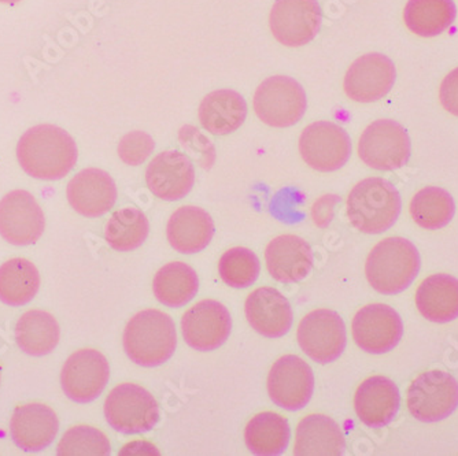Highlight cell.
I'll return each mask as SVG.
<instances>
[{"label":"cell","instance_id":"obj_12","mask_svg":"<svg viewBox=\"0 0 458 456\" xmlns=\"http://www.w3.org/2000/svg\"><path fill=\"white\" fill-rule=\"evenodd\" d=\"M315 393V375L297 355H284L270 367L267 395L280 409L298 411L308 406Z\"/></svg>","mask_w":458,"mask_h":456},{"label":"cell","instance_id":"obj_2","mask_svg":"<svg viewBox=\"0 0 458 456\" xmlns=\"http://www.w3.org/2000/svg\"><path fill=\"white\" fill-rule=\"evenodd\" d=\"M123 351L141 367H158L174 357L177 347L176 325L164 311L135 314L123 331Z\"/></svg>","mask_w":458,"mask_h":456},{"label":"cell","instance_id":"obj_1","mask_svg":"<svg viewBox=\"0 0 458 456\" xmlns=\"http://www.w3.org/2000/svg\"><path fill=\"white\" fill-rule=\"evenodd\" d=\"M21 167L33 179L55 182L64 179L79 159L76 143L66 131L54 125H36L18 141Z\"/></svg>","mask_w":458,"mask_h":456},{"label":"cell","instance_id":"obj_3","mask_svg":"<svg viewBox=\"0 0 458 456\" xmlns=\"http://www.w3.org/2000/svg\"><path fill=\"white\" fill-rule=\"evenodd\" d=\"M420 266V254L411 241L387 237L368 255L365 274L373 290L383 295H397L411 287Z\"/></svg>","mask_w":458,"mask_h":456},{"label":"cell","instance_id":"obj_34","mask_svg":"<svg viewBox=\"0 0 458 456\" xmlns=\"http://www.w3.org/2000/svg\"><path fill=\"white\" fill-rule=\"evenodd\" d=\"M150 224L139 208L123 207L115 211L105 226V239L115 251L128 252L139 249L148 241Z\"/></svg>","mask_w":458,"mask_h":456},{"label":"cell","instance_id":"obj_24","mask_svg":"<svg viewBox=\"0 0 458 456\" xmlns=\"http://www.w3.org/2000/svg\"><path fill=\"white\" fill-rule=\"evenodd\" d=\"M215 231V223L208 211L197 206H182L169 218L166 237L172 249L191 255L209 246Z\"/></svg>","mask_w":458,"mask_h":456},{"label":"cell","instance_id":"obj_36","mask_svg":"<svg viewBox=\"0 0 458 456\" xmlns=\"http://www.w3.org/2000/svg\"><path fill=\"white\" fill-rule=\"evenodd\" d=\"M56 453L59 456H107L112 453V444L106 435L97 427L80 425L66 430Z\"/></svg>","mask_w":458,"mask_h":456},{"label":"cell","instance_id":"obj_37","mask_svg":"<svg viewBox=\"0 0 458 456\" xmlns=\"http://www.w3.org/2000/svg\"><path fill=\"white\" fill-rule=\"evenodd\" d=\"M182 148L189 152L203 170H210L216 162V148L209 139L203 136L194 126H182L179 132Z\"/></svg>","mask_w":458,"mask_h":456},{"label":"cell","instance_id":"obj_14","mask_svg":"<svg viewBox=\"0 0 458 456\" xmlns=\"http://www.w3.org/2000/svg\"><path fill=\"white\" fill-rule=\"evenodd\" d=\"M323 13L318 0H276L270 10V30L285 47H301L318 36Z\"/></svg>","mask_w":458,"mask_h":456},{"label":"cell","instance_id":"obj_43","mask_svg":"<svg viewBox=\"0 0 458 456\" xmlns=\"http://www.w3.org/2000/svg\"><path fill=\"white\" fill-rule=\"evenodd\" d=\"M0 378H2V373H0Z\"/></svg>","mask_w":458,"mask_h":456},{"label":"cell","instance_id":"obj_31","mask_svg":"<svg viewBox=\"0 0 458 456\" xmlns=\"http://www.w3.org/2000/svg\"><path fill=\"white\" fill-rule=\"evenodd\" d=\"M457 17L453 0H409L403 10L406 28L420 38H437L446 32Z\"/></svg>","mask_w":458,"mask_h":456},{"label":"cell","instance_id":"obj_5","mask_svg":"<svg viewBox=\"0 0 458 456\" xmlns=\"http://www.w3.org/2000/svg\"><path fill=\"white\" fill-rule=\"evenodd\" d=\"M107 424L123 435L150 432L159 421V406L148 389L138 384H120L105 401Z\"/></svg>","mask_w":458,"mask_h":456},{"label":"cell","instance_id":"obj_40","mask_svg":"<svg viewBox=\"0 0 458 456\" xmlns=\"http://www.w3.org/2000/svg\"><path fill=\"white\" fill-rule=\"evenodd\" d=\"M439 100L447 113L458 117V68L450 72L442 81Z\"/></svg>","mask_w":458,"mask_h":456},{"label":"cell","instance_id":"obj_19","mask_svg":"<svg viewBox=\"0 0 458 456\" xmlns=\"http://www.w3.org/2000/svg\"><path fill=\"white\" fill-rule=\"evenodd\" d=\"M55 411L43 403L18 406L10 419V436L20 450L40 452L53 444L58 435Z\"/></svg>","mask_w":458,"mask_h":456},{"label":"cell","instance_id":"obj_30","mask_svg":"<svg viewBox=\"0 0 458 456\" xmlns=\"http://www.w3.org/2000/svg\"><path fill=\"white\" fill-rule=\"evenodd\" d=\"M199 291L197 272L184 262H172L157 272L153 292L166 308H180L190 303Z\"/></svg>","mask_w":458,"mask_h":456},{"label":"cell","instance_id":"obj_20","mask_svg":"<svg viewBox=\"0 0 458 456\" xmlns=\"http://www.w3.org/2000/svg\"><path fill=\"white\" fill-rule=\"evenodd\" d=\"M244 314L250 326L267 339L285 336L294 321L290 301L270 287L257 288L247 296Z\"/></svg>","mask_w":458,"mask_h":456},{"label":"cell","instance_id":"obj_9","mask_svg":"<svg viewBox=\"0 0 458 456\" xmlns=\"http://www.w3.org/2000/svg\"><path fill=\"white\" fill-rule=\"evenodd\" d=\"M301 350L320 365L335 362L347 344L346 325L336 311L318 308L303 317L297 331Z\"/></svg>","mask_w":458,"mask_h":456},{"label":"cell","instance_id":"obj_42","mask_svg":"<svg viewBox=\"0 0 458 456\" xmlns=\"http://www.w3.org/2000/svg\"><path fill=\"white\" fill-rule=\"evenodd\" d=\"M21 0H0V4H20Z\"/></svg>","mask_w":458,"mask_h":456},{"label":"cell","instance_id":"obj_25","mask_svg":"<svg viewBox=\"0 0 458 456\" xmlns=\"http://www.w3.org/2000/svg\"><path fill=\"white\" fill-rule=\"evenodd\" d=\"M346 448L344 432L334 419L310 414L301 419L295 432L294 455L339 456Z\"/></svg>","mask_w":458,"mask_h":456},{"label":"cell","instance_id":"obj_18","mask_svg":"<svg viewBox=\"0 0 458 456\" xmlns=\"http://www.w3.org/2000/svg\"><path fill=\"white\" fill-rule=\"evenodd\" d=\"M146 182L154 197L166 202L182 199L195 185L191 159L180 151H164L148 165Z\"/></svg>","mask_w":458,"mask_h":456},{"label":"cell","instance_id":"obj_21","mask_svg":"<svg viewBox=\"0 0 458 456\" xmlns=\"http://www.w3.org/2000/svg\"><path fill=\"white\" fill-rule=\"evenodd\" d=\"M66 197L72 207L89 218H98L112 210L117 200L114 180L105 170L84 169L69 182Z\"/></svg>","mask_w":458,"mask_h":456},{"label":"cell","instance_id":"obj_29","mask_svg":"<svg viewBox=\"0 0 458 456\" xmlns=\"http://www.w3.org/2000/svg\"><path fill=\"white\" fill-rule=\"evenodd\" d=\"M290 439V425L277 412H259L244 427V442L254 455H280L287 450Z\"/></svg>","mask_w":458,"mask_h":456},{"label":"cell","instance_id":"obj_8","mask_svg":"<svg viewBox=\"0 0 458 456\" xmlns=\"http://www.w3.org/2000/svg\"><path fill=\"white\" fill-rule=\"evenodd\" d=\"M406 404L411 416L434 424L452 416L458 406V383L449 373L429 370L409 385Z\"/></svg>","mask_w":458,"mask_h":456},{"label":"cell","instance_id":"obj_11","mask_svg":"<svg viewBox=\"0 0 458 456\" xmlns=\"http://www.w3.org/2000/svg\"><path fill=\"white\" fill-rule=\"evenodd\" d=\"M352 334L362 351L372 355L387 354L403 340V318L387 304H368L352 318Z\"/></svg>","mask_w":458,"mask_h":456},{"label":"cell","instance_id":"obj_17","mask_svg":"<svg viewBox=\"0 0 458 456\" xmlns=\"http://www.w3.org/2000/svg\"><path fill=\"white\" fill-rule=\"evenodd\" d=\"M395 80L397 69L390 58L379 53L365 54L347 69L344 89L354 102H377L387 97Z\"/></svg>","mask_w":458,"mask_h":456},{"label":"cell","instance_id":"obj_28","mask_svg":"<svg viewBox=\"0 0 458 456\" xmlns=\"http://www.w3.org/2000/svg\"><path fill=\"white\" fill-rule=\"evenodd\" d=\"M59 337L58 322L47 311H27L15 325V342L21 351L30 357L51 354L58 345Z\"/></svg>","mask_w":458,"mask_h":456},{"label":"cell","instance_id":"obj_16","mask_svg":"<svg viewBox=\"0 0 458 456\" xmlns=\"http://www.w3.org/2000/svg\"><path fill=\"white\" fill-rule=\"evenodd\" d=\"M45 213L28 190H13L0 200V236L13 246H30L45 232Z\"/></svg>","mask_w":458,"mask_h":456},{"label":"cell","instance_id":"obj_15","mask_svg":"<svg viewBox=\"0 0 458 456\" xmlns=\"http://www.w3.org/2000/svg\"><path fill=\"white\" fill-rule=\"evenodd\" d=\"M233 318L220 301L203 299L185 311L182 318L184 342L200 352L215 351L229 339Z\"/></svg>","mask_w":458,"mask_h":456},{"label":"cell","instance_id":"obj_27","mask_svg":"<svg viewBox=\"0 0 458 456\" xmlns=\"http://www.w3.org/2000/svg\"><path fill=\"white\" fill-rule=\"evenodd\" d=\"M416 308L435 324L458 318V280L449 274H432L416 291Z\"/></svg>","mask_w":458,"mask_h":456},{"label":"cell","instance_id":"obj_35","mask_svg":"<svg viewBox=\"0 0 458 456\" xmlns=\"http://www.w3.org/2000/svg\"><path fill=\"white\" fill-rule=\"evenodd\" d=\"M261 272L259 257L251 249L235 247L221 255L218 274L229 287L247 288L253 285Z\"/></svg>","mask_w":458,"mask_h":456},{"label":"cell","instance_id":"obj_22","mask_svg":"<svg viewBox=\"0 0 458 456\" xmlns=\"http://www.w3.org/2000/svg\"><path fill=\"white\" fill-rule=\"evenodd\" d=\"M401 395L397 384L383 376H372L354 393V410L362 424L372 429L387 426L397 417Z\"/></svg>","mask_w":458,"mask_h":456},{"label":"cell","instance_id":"obj_38","mask_svg":"<svg viewBox=\"0 0 458 456\" xmlns=\"http://www.w3.org/2000/svg\"><path fill=\"white\" fill-rule=\"evenodd\" d=\"M156 148L153 138L141 131L127 133L118 143V156L130 166H139L153 154Z\"/></svg>","mask_w":458,"mask_h":456},{"label":"cell","instance_id":"obj_26","mask_svg":"<svg viewBox=\"0 0 458 456\" xmlns=\"http://www.w3.org/2000/svg\"><path fill=\"white\" fill-rule=\"evenodd\" d=\"M200 125L216 136L235 132L247 117V103L233 89H218L203 97L198 108Z\"/></svg>","mask_w":458,"mask_h":456},{"label":"cell","instance_id":"obj_4","mask_svg":"<svg viewBox=\"0 0 458 456\" xmlns=\"http://www.w3.org/2000/svg\"><path fill=\"white\" fill-rule=\"evenodd\" d=\"M347 218L357 231L379 234L397 223L403 199L397 188L382 177L362 180L347 197Z\"/></svg>","mask_w":458,"mask_h":456},{"label":"cell","instance_id":"obj_13","mask_svg":"<svg viewBox=\"0 0 458 456\" xmlns=\"http://www.w3.org/2000/svg\"><path fill=\"white\" fill-rule=\"evenodd\" d=\"M109 378V362L97 350H79L68 358L62 367V389L76 403L97 401L106 388Z\"/></svg>","mask_w":458,"mask_h":456},{"label":"cell","instance_id":"obj_39","mask_svg":"<svg viewBox=\"0 0 458 456\" xmlns=\"http://www.w3.org/2000/svg\"><path fill=\"white\" fill-rule=\"evenodd\" d=\"M341 202V198L336 195H324L318 198L311 206L310 216L318 228L326 229L334 220L335 206Z\"/></svg>","mask_w":458,"mask_h":456},{"label":"cell","instance_id":"obj_41","mask_svg":"<svg viewBox=\"0 0 458 456\" xmlns=\"http://www.w3.org/2000/svg\"><path fill=\"white\" fill-rule=\"evenodd\" d=\"M118 455L121 456H141V455H148V456H159L161 452H159L158 448L153 444V443L144 442V440H136V442L128 443L127 445H123L121 448Z\"/></svg>","mask_w":458,"mask_h":456},{"label":"cell","instance_id":"obj_32","mask_svg":"<svg viewBox=\"0 0 458 456\" xmlns=\"http://www.w3.org/2000/svg\"><path fill=\"white\" fill-rule=\"evenodd\" d=\"M40 288V274L30 260L13 258L0 266V301L21 308L33 300Z\"/></svg>","mask_w":458,"mask_h":456},{"label":"cell","instance_id":"obj_23","mask_svg":"<svg viewBox=\"0 0 458 456\" xmlns=\"http://www.w3.org/2000/svg\"><path fill=\"white\" fill-rule=\"evenodd\" d=\"M267 272L282 284L305 280L313 267V251L308 241L295 234L275 237L265 249Z\"/></svg>","mask_w":458,"mask_h":456},{"label":"cell","instance_id":"obj_33","mask_svg":"<svg viewBox=\"0 0 458 456\" xmlns=\"http://www.w3.org/2000/svg\"><path fill=\"white\" fill-rule=\"evenodd\" d=\"M411 218L420 228L438 231L452 223L455 203L446 190L427 187L416 192L409 206Z\"/></svg>","mask_w":458,"mask_h":456},{"label":"cell","instance_id":"obj_10","mask_svg":"<svg viewBox=\"0 0 458 456\" xmlns=\"http://www.w3.org/2000/svg\"><path fill=\"white\" fill-rule=\"evenodd\" d=\"M300 154L311 169L321 173L342 169L352 156V140L342 126L318 121L303 129Z\"/></svg>","mask_w":458,"mask_h":456},{"label":"cell","instance_id":"obj_6","mask_svg":"<svg viewBox=\"0 0 458 456\" xmlns=\"http://www.w3.org/2000/svg\"><path fill=\"white\" fill-rule=\"evenodd\" d=\"M257 117L272 128H290L302 120L308 99L302 85L287 76H274L259 85L253 99Z\"/></svg>","mask_w":458,"mask_h":456},{"label":"cell","instance_id":"obj_7","mask_svg":"<svg viewBox=\"0 0 458 456\" xmlns=\"http://www.w3.org/2000/svg\"><path fill=\"white\" fill-rule=\"evenodd\" d=\"M411 154L408 131L394 120L370 123L359 140V156L368 167L394 172L408 164Z\"/></svg>","mask_w":458,"mask_h":456}]
</instances>
